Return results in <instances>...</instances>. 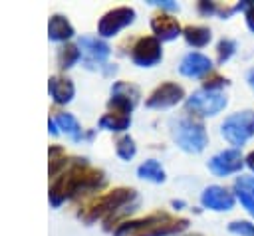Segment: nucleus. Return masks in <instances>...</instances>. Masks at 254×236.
<instances>
[{
    "label": "nucleus",
    "mask_w": 254,
    "mask_h": 236,
    "mask_svg": "<svg viewBox=\"0 0 254 236\" xmlns=\"http://www.w3.org/2000/svg\"><path fill=\"white\" fill-rule=\"evenodd\" d=\"M103 184V173L99 169H93L85 163V159H73L67 161L64 171L54 177L50 184V204L60 206L64 200L79 194L93 190Z\"/></svg>",
    "instance_id": "1"
},
{
    "label": "nucleus",
    "mask_w": 254,
    "mask_h": 236,
    "mask_svg": "<svg viewBox=\"0 0 254 236\" xmlns=\"http://www.w3.org/2000/svg\"><path fill=\"white\" fill-rule=\"evenodd\" d=\"M185 218H171L165 212H153L141 220L133 222H123L115 228V236H125V234H137V236H169L175 234L183 228H187Z\"/></svg>",
    "instance_id": "2"
},
{
    "label": "nucleus",
    "mask_w": 254,
    "mask_h": 236,
    "mask_svg": "<svg viewBox=\"0 0 254 236\" xmlns=\"http://www.w3.org/2000/svg\"><path fill=\"white\" fill-rule=\"evenodd\" d=\"M171 135L175 143L187 153H200L208 145L204 125L192 117H181L171 123Z\"/></svg>",
    "instance_id": "3"
},
{
    "label": "nucleus",
    "mask_w": 254,
    "mask_h": 236,
    "mask_svg": "<svg viewBox=\"0 0 254 236\" xmlns=\"http://www.w3.org/2000/svg\"><path fill=\"white\" fill-rule=\"evenodd\" d=\"M135 198V190L131 188H115V190H109L101 196H97L87 208L85 212H81L79 216L85 220V222H93L95 218H101L105 214H111L115 212L117 208L125 206L127 202H131Z\"/></svg>",
    "instance_id": "4"
},
{
    "label": "nucleus",
    "mask_w": 254,
    "mask_h": 236,
    "mask_svg": "<svg viewBox=\"0 0 254 236\" xmlns=\"http://www.w3.org/2000/svg\"><path fill=\"white\" fill-rule=\"evenodd\" d=\"M220 133L230 145L242 147L248 139L254 137V111L246 109V111L232 113L230 117L224 119Z\"/></svg>",
    "instance_id": "5"
},
{
    "label": "nucleus",
    "mask_w": 254,
    "mask_h": 236,
    "mask_svg": "<svg viewBox=\"0 0 254 236\" xmlns=\"http://www.w3.org/2000/svg\"><path fill=\"white\" fill-rule=\"evenodd\" d=\"M228 99L222 91H210V89H198L194 91L190 97H187V109L198 115H206L212 117L216 113H220L226 107Z\"/></svg>",
    "instance_id": "6"
},
{
    "label": "nucleus",
    "mask_w": 254,
    "mask_h": 236,
    "mask_svg": "<svg viewBox=\"0 0 254 236\" xmlns=\"http://www.w3.org/2000/svg\"><path fill=\"white\" fill-rule=\"evenodd\" d=\"M141 91L137 85L129 83V81H115L111 87V97L107 101V105L113 111H121V113H129L135 109V105L139 103Z\"/></svg>",
    "instance_id": "7"
},
{
    "label": "nucleus",
    "mask_w": 254,
    "mask_h": 236,
    "mask_svg": "<svg viewBox=\"0 0 254 236\" xmlns=\"http://www.w3.org/2000/svg\"><path fill=\"white\" fill-rule=\"evenodd\" d=\"M161 58H163L161 42L155 36L139 38L137 44L131 50V59L139 67H153V65H157L161 61Z\"/></svg>",
    "instance_id": "8"
},
{
    "label": "nucleus",
    "mask_w": 254,
    "mask_h": 236,
    "mask_svg": "<svg viewBox=\"0 0 254 236\" xmlns=\"http://www.w3.org/2000/svg\"><path fill=\"white\" fill-rule=\"evenodd\" d=\"M135 20V10L133 8H127V6H119V8H113L109 10L97 24V32L103 36V38H109V36H115L119 30H123L125 26L133 24Z\"/></svg>",
    "instance_id": "9"
},
{
    "label": "nucleus",
    "mask_w": 254,
    "mask_h": 236,
    "mask_svg": "<svg viewBox=\"0 0 254 236\" xmlns=\"http://www.w3.org/2000/svg\"><path fill=\"white\" fill-rule=\"evenodd\" d=\"M242 167H244V157L240 155L238 149H224L212 155L208 161V169L216 177H228L232 173H238Z\"/></svg>",
    "instance_id": "10"
},
{
    "label": "nucleus",
    "mask_w": 254,
    "mask_h": 236,
    "mask_svg": "<svg viewBox=\"0 0 254 236\" xmlns=\"http://www.w3.org/2000/svg\"><path fill=\"white\" fill-rule=\"evenodd\" d=\"M185 97V91L181 85L173 83V81H167V83H161L145 101L147 107H153V109H163V107H173L177 105L179 101H183Z\"/></svg>",
    "instance_id": "11"
},
{
    "label": "nucleus",
    "mask_w": 254,
    "mask_h": 236,
    "mask_svg": "<svg viewBox=\"0 0 254 236\" xmlns=\"http://www.w3.org/2000/svg\"><path fill=\"white\" fill-rule=\"evenodd\" d=\"M200 202L204 208H210V210H216V212H226L234 206L236 198L232 192H228L224 186H218V184H210L202 190L200 194Z\"/></svg>",
    "instance_id": "12"
},
{
    "label": "nucleus",
    "mask_w": 254,
    "mask_h": 236,
    "mask_svg": "<svg viewBox=\"0 0 254 236\" xmlns=\"http://www.w3.org/2000/svg\"><path fill=\"white\" fill-rule=\"evenodd\" d=\"M77 46H79L81 56L85 58L87 67H93L95 63H103L107 59L109 52H111V48L103 40L91 38V36H81L79 42H77Z\"/></svg>",
    "instance_id": "13"
},
{
    "label": "nucleus",
    "mask_w": 254,
    "mask_h": 236,
    "mask_svg": "<svg viewBox=\"0 0 254 236\" xmlns=\"http://www.w3.org/2000/svg\"><path fill=\"white\" fill-rule=\"evenodd\" d=\"M210 69H212L210 58L204 54H198V52H189L179 63V71L187 77H202V75L210 73Z\"/></svg>",
    "instance_id": "14"
},
{
    "label": "nucleus",
    "mask_w": 254,
    "mask_h": 236,
    "mask_svg": "<svg viewBox=\"0 0 254 236\" xmlns=\"http://www.w3.org/2000/svg\"><path fill=\"white\" fill-rule=\"evenodd\" d=\"M151 30L155 32V38H157L159 42H171V40H175L179 34H183L179 22H177L175 18L167 16V14H157V16H153V20H151Z\"/></svg>",
    "instance_id": "15"
},
{
    "label": "nucleus",
    "mask_w": 254,
    "mask_h": 236,
    "mask_svg": "<svg viewBox=\"0 0 254 236\" xmlns=\"http://www.w3.org/2000/svg\"><path fill=\"white\" fill-rule=\"evenodd\" d=\"M48 91L52 95V99L56 103H69L75 95V87H73V81L69 77H64V75H52L48 79Z\"/></svg>",
    "instance_id": "16"
},
{
    "label": "nucleus",
    "mask_w": 254,
    "mask_h": 236,
    "mask_svg": "<svg viewBox=\"0 0 254 236\" xmlns=\"http://www.w3.org/2000/svg\"><path fill=\"white\" fill-rule=\"evenodd\" d=\"M73 36V26L62 14H54L48 22V38L54 42H65Z\"/></svg>",
    "instance_id": "17"
},
{
    "label": "nucleus",
    "mask_w": 254,
    "mask_h": 236,
    "mask_svg": "<svg viewBox=\"0 0 254 236\" xmlns=\"http://www.w3.org/2000/svg\"><path fill=\"white\" fill-rule=\"evenodd\" d=\"M52 119H54L56 127L62 129L65 135H69L73 141H81L83 139V129H81V125L77 123V119L71 113H67V111H56Z\"/></svg>",
    "instance_id": "18"
},
{
    "label": "nucleus",
    "mask_w": 254,
    "mask_h": 236,
    "mask_svg": "<svg viewBox=\"0 0 254 236\" xmlns=\"http://www.w3.org/2000/svg\"><path fill=\"white\" fill-rule=\"evenodd\" d=\"M129 125H131V115L121 113V111H109L99 119V127L107 129V131H113V133L129 129Z\"/></svg>",
    "instance_id": "19"
},
{
    "label": "nucleus",
    "mask_w": 254,
    "mask_h": 236,
    "mask_svg": "<svg viewBox=\"0 0 254 236\" xmlns=\"http://www.w3.org/2000/svg\"><path fill=\"white\" fill-rule=\"evenodd\" d=\"M79 59H81L79 46H75V44H64V46L58 48L56 61H58V67H60V69H69V67H73Z\"/></svg>",
    "instance_id": "20"
},
{
    "label": "nucleus",
    "mask_w": 254,
    "mask_h": 236,
    "mask_svg": "<svg viewBox=\"0 0 254 236\" xmlns=\"http://www.w3.org/2000/svg\"><path fill=\"white\" fill-rule=\"evenodd\" d=\"M183 38L187 40L189 46H192V48H202V46H206V44L210 42L212 34H210V30H208L206 26H187V28L183 30Z\"/></svg>",
    "instance_id": "21"
},
{
    "label": "nucleus",
    "mask_w": 254,
    "mask_h": 236,
    "mask_svg": "<svg viewBox=\"0 0 254 236\" xmlns=\"http://www.w3.org/2000/svg\"><path fill=\"white\" fill-rule=\"evenodd\" d=\"M137 175H139L141 178L151 180V182H157V184H159V182H165V178H167L163 167H161L155 159H149V161L141 163L139 169H137Z\"/></svg>",
    "instance_id": "22"
},
{
    "label": "nucleus",
    "mask_w": 254,
    "mask_h": 236,
    "mask_svg": "<svg viewBox=\"0 0 254 236\" xmlns=\"http://www.w3.org/2000/svg\"><path fill=\"white\" fill-rule=\"evenodd\" d=\"M115 153H117L119 159H123V161H131V159L135 157V153H137V145H135L133 137H129V135L121 137V139L115 143Z\"/></svg>",
    "instance_id": "23"
},
{
    "label": "nucleus",
    "mask_w": 254,
    "mask_h": 236,
    "mask_svg": "<svg viewBox=\"0 0 254 236\" xmlns=\"http://www.w3.org/2000/svg\"><path fill=\"white\" fill-rule=\"evenodd\" d=\"M216 52H218V63H224V61H228V59L232 58V54L236 52V42H234L232 38H222V40L218 42Z\"/></svg>",
    "instance_id": "24"
},
{
    "label": "nucleus",
    "mask_w": 254,
    "mask_h": 236,
    "mask_svg": "<svg viewBox=\"0 0 254 236\" xmlns=\"http://www.w3.org/2000/svg\"><path fill=\"white\" fill-rule=\"evenodd\" d=\"M234 188H236V192L254 198V177H238L234 182Z\"/></svg>",
    "instance_id": "25"
},
{
    "label": "nucleus",
    "mask_w": 254,
    "mask_h": 236,
    "mask_svg": "<svg viewBox=\"0 0 254 236\" xmlns=\"http://www.w3.org/2000/svg\"><path fill=\"white\" fill-rule=\"evenodd\" d=\"M228 230L238 236H254V224L246 220H234L228 224Z\"/></svg>",
    "instance_id": "26"
},
{
    "label": "nucleus",
    "mask_w": 254,
    "mask_h": 236,
    "mask_svg": "<svg viewBox=\"0 0 254 236\" xmlns=\"http://www.w3.org/2000/svg\"><path fill=\"white\" fill-rule=\"evenodd\" d=\"M236 10H242L244 12L246 26H248L250 32H254V2H250V0L240 2V4H236Z\"/></svg>",
    "instance_id": "27"
},
{
    "label": "nucleus",
    "mask_w": 254,
    "mask_h": 236,
    "mask_svg": "<svg viewBox=\"0 0 254 236\" xmlns=\"http://www.w3.org/2000/svg\"><path fill=\"white\" fill-rule=\"evenodd\" d=\"M236 196H238L240 204L246 208V212H250V214L254 216V198H250V196H246V194H240V192H236Z\"/></svg>",
    "instance_id": "28"
},
{
    "label": "nucleus",
    "mask_w": 254,
    "mask_h": 236,
    "mask_svg": "<svg viewBox=\"0 0 254 236\" xmlns=\"http://www.w3.org/2000/svg\"><path fill=\"white\" fill-rule=\"evenodd\" d=\"M151 4H155V6H161V8H167V10H177V4H175V2H171V0H163V2H159V0H153Z\"/></svg>",
    "instance_id": "29"
},
{
    "label": "nucleus",
    "mask_w": 254,
    "mask_h": 236,
    "mask_svg": "<svg viewBox=\"0 0 254 236\" xmlns=\"http://www.w3.org/2000/svg\"><path fill=\"white\" fill-rule=\"evenodd\" d=\"M244 165L254 173V151H252V153H248V155L244 157Z\"/></svg>",
    "instance_id": "30"
},
{
    "label": "nucleus",
    "mask_w": 254,
    "mask_h": 236,
    "mask_svg": "<svg viewBox=\"0 0 254 236\" xmlns=\"http://www.w3.org/2000/svg\"><path fill=\"white\" fill-rule=\"evenodd\" d=\"M246 79H248V85L254 89V67H252V69H248V73H246Z\"/></svg>",
    "instance_id": "31"
}]
</instances>
